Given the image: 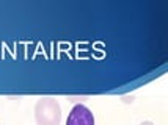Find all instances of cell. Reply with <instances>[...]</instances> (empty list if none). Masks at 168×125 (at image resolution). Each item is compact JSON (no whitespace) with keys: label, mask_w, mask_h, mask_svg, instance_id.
I'll list each match as a JSON object with an SVG mask.
<instances>
[{"label":"cell","mask_w":168,"mask_h":125,"mask_svg":"<svg viewBox=\"0 0 168 125\" xmlns=\"http://www.w3.org/2000/svg\"><path fill=\"white\" fill-rule=\"evenodd\" d=\"M35 119L38 125H60L61 106L55 97H39L35 105Z\"/></svg>","instance_id":"cell-1"},{"label":"cell","mask_w":168,"mask_h":125,"mask_svg":"<svg viewBox=\"0 0 168 125\" xmlns=\"http://www.w3.org/2000/svg\"><path fill=\"white\" fill-rule=\"evenodd\" d=\"M66 125H94V116L88 106H85L83 103H77L69 111Z\"/></svg>","instance_id":"cell-2"},{"label":"cell","mask_w":168,"mask_h":125,"mask_svg":"<svg viewBox=\"0 0 168 125\" xmlns=\"http://www.w3.org/2000/svg\"><path fill=\"white\" fill-rule=\"evenodd\" d=\"M140 125H156V124H154V122H151V120H143V122L140 124Z\"/></svg>","instance_id":"cell-3"}]
</instances>
